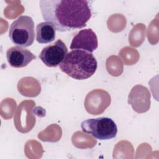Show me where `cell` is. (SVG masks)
<instances>
[{
    "label": "cell",
    "mask_w": 159,
    "mask_h": 159,
    "mask_svg": "<svg viewBox=\"0 0 159 159\" xmlns=\"http://www.w3.org/2000/svg\"><path fill=\"white\" fill-rule=\"evenodd\" d=\"M23 104V106L22 103L19 104L18 106L16 112L14 114V125L17 129V130L22 133H23V129H24V133H25V124H24V120L25 124H29V120L35 124V118L32 115V108L35 103L33 101H28L27 107V109L24 110V104L23 101L22 102Z\"/></svg>",
    "instance_id": "8"
},
{
    "label": "cell",
    "mask_w": 159,
    "mask_h": 159,
    "mask_svg": "<svg viewBox=\"0 0 159 159\" xmlns=\"http://www.w3.org/2000/svg\"><path fill=\"white\" fill-rule=\"evenodd\" d=\"M86 0H40L39 7L43 19L56 30L71 31L81 29L92 16L91 3Z\"/></svg>",
    "instance_id": "1"
},
{
    "label": "cell",
    "mask_w": 159,
    "mask_h": 159,
    "mask_svg": "<svg viewBox=\"0 0 159 159\" xmlns=\"http://www.w3.org/2000/svg\"><path fill=\"white\" fill-rule=\"evenodd\" d=\"M59 67L70 77L77 80H83L94 74L98 62L92 53L81 50H72L68 53Z\"/></svg>",
    "instance_id": "2"
},
{
    "label": "cell",
    "mask_w": 159,
    "mask_h": 159,
    "mask_svg": "<svg viewBox=\"0 0 159 159\" xmlns=\"http://www.w3.org/2000/svg\"><path fill=\"white\" fill-rule=\"evenodd\" d=\"M98 47V37L91 29L80 30L73 38L70 48L81 50L89 53L93 52Z\"/></svg>",
    "instance_id": "6"
},
{
    "label": "cell",
    "mask_w": 159,
    "mask_h": 159,
    "mask_svg": "<svg viewBox=\"0 0 159 159\" xmlns=\"http://www.w3.org/2000/svg\"><path fill=\"white\" fill-rule=\"evenodd\" d=\"M6 58L11 66L19 68L26 66L36 58V56L28 49L14 46L7 49Z\"/></svg>",
    "instance_id": "7"
},
{
    "label": "cell",
    "mask_w": 159,
    "mask_h": 159,
    "mask_svg": "<svg viewBox=\"0 0 159 159\" xmlns=\"http://www.w3.org/2000/svg\"><path fill=\"white\" fill-rule=\"evenodd\" d=\"M56 29L48 22H42L36 27V40L39 43H48L55 39Z\"/></svg>",
    "instance_id": "9"
},
{
    "label": "cell",
    "mask_w": 159,
    "mask_h": 159,
    "mask_svg": "<svg viewBox=\"0 0 159 159\" xmlns=\"http://www.w3.org/2000/svg\"><path fill=\"white\" fill-rule=\"evenodd\" d=\"M68 54L65 43L58 39L54 43L44 47L39 55L42 61L48 67H57L60 65Z\"/></svg>",
    "instance_id": "5"
},
{
    "label": "cell",
    "mask_w": 159,
    "mask_h": 159,
    "mask_svg": "<svg viewBox=\"0 0 159 159\" xmlns=\"http://www.w3.org/2000/svg\"><path fill=\"white\" fill-rule=\"evenodd\" d=\"M81 128L83 132L101 140L114 138L117 133V127L114 120L105 117L83 120Z\"/></svg>",
    "instance_id": "4"
},
{
    "label": "cell",
    "mask_w": 159,
    "mask_h": 159,
    "mask_svg": "<svg viewBox=\"0 0 159 159\" xmlns=\"http://www.w3.org/2000/svg\"><path fill=\"white\" fill-rule=\"evenodd\" d=\"M9 37L16 46L25 48L32 45L35 39L32 18L27 16L19 17L11 24Z\"/></svg>",
    "instance_id": "3"
}]
</instances>
